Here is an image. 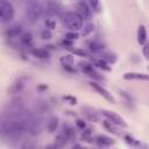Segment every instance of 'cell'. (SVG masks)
Wrapping results in <instances>:
<instances>
[{"label":"cell","instance_id":"cell-3","mask_svg":"<svg viewBox=\"0 0 149 149\" xmlns=\"http://www.w3.org/2000/svg\"><path fill=\"white\" fill-rule=\"evenodd\" d=\"M15 10L8 0H0V19L2 23H7L14 19Z\"/></svg>","mask_w":149,"mask_h":149},{"label":"cell","instance_id":"cell-40","mask_svg":"<svg viewBox=\"0 0 149 149\" xmlns=\"http://www.w3.org/2000/svg\"><path fill=\"white\" fill-rule=\"evenodd\" d=\"M81 1H84V0H81Z\"/></svg>","mask_w":149,"mask_h":149},{"label":"cell","instance_id":"cell-16","mask_svg":"<svg viewBox=\"0 0 149 149\" xmlns=\"http://www.w3.org/2000/svg\"><path fill=\"white\" fill-rule=\"evenodd\" d=\"M31 55L40 59H48L50 57V52L47 48H35L31 50Z\"/></svg>","mask_w":149,"mask_h":149},{"label":"cell","instance_id":"cell-18","mask_svg":"<svg viewBox=\"0 0 149 149\" xmlns=\"http://www.w3.org/2000/svg\"><path fill=\"white\" fill-rule=\"evenodd\" d=\"M61 133H63V134L66 136V139H68L69 141H74V140H76V132H74V129H73L71 126H69V125H64V126L62 127Z\"/></svg>","mask_w":149,"mask_h":149},{"label":"cell","instance_id":"cell-19","mask_svg":"<svg viewBox=\"0 0 149 149\" xmlns=\"http://www.w3.org/2000/svg\"><path fill=\"white\" fill-rule=\"evenodd\" d=\"M147 42V29L143 24H140L137 28V43L143 45Z\"/></svg>","mask_w":149,"mask_h":149},{"label":"cell","instance_id":"cell-12","mask_svg":"<svg viewBox=\"0 0 149 149\" xmlns=\"http://www.w3.org/2000/svg\"><path fill=\"white\" fill-rule=\"evenodd\" d=\"M22 34H23L22 33V27L20 24H13V26L8 27L5 30V36L7 38H14V37L21 36Z\"/></svg>","mask_w":149,"mask_h":149},{"label":"cell","instance_id":"cell-39","mask_svg":"<svg viewBox=\"0 0 149 149\" xmlns=\"http://www.w3.org/2000/svg\"><path fill=\"white\" fill-rule=\"evenodd\" d=\"M148 70H149V65H148Z\"/></svg>","mask_w":149,"mask_h":149},{"label":"cell","instance_id":"cell-35","mask_svg":"<svg viewBox=\"0 0 149 149\" xmlns=\"http://www.w3.org/2000/svg\"><path fill=\"white\" fill-rule=\"evenodd\" d=\"M142 54L147 61H149V42H146L142 48Z\"/></svg>","mask_w":149,"mask_h":149},{"label":"cell","instance_id":"cell-11","mask_svg":"<svg viewBox=\"0 0 149 149\" xmlns=\"http://www.w3.org/2000/svg\"><path fill=\"white\" fill-rule=\"evenodd\" d=\"M59 61H61V64H62V66L65 71L76 72V69H73V56L72 55L68 54L65 56H62Z\"/></svg>","mask_w":149,"mask_h":149},{"label":"cell","instance_id":"cell-34","mask_svg":"<svg viewBox=\"0 0 149 149\" xmlns=\"http://www.w3.org/2000/svg\"><path fill=\"white\" fill-rule=\"evenodd\" d=\"M41 37L43 38V40H50L51 37H52V34H51V30L50 29H43L42 31H41Z\"/></svg>","mask_w":149,"mask_h":149},{"label":"cell","instance_id":"cell-23","mask_svg":"<svg viewBox=\"0 0 149 149\" xmlns=\"http://www.w3.org/2000/svg\"><path fill=\"white\" fill-rule=\"evenodd\" d=\"M50 108H51V107H50L49 102L45 101V100H41V101H38V102L36 104V111H37V113H45V112H49Z\"/></svg>","mask_w":149,"mask_h":149},{"label":"cell","instance_id":"cell-14","mask_svg":"<svg viewBox=\"0 0 149 149\" xmlns=\"http://www.w3.org/2000/svg\"><path fill=\"white\" fill-rule=\"evenodd\" d=\"M27 77H20L19 79H16L15 80V83L12 85V87H10V92L12 93H20L22 90H23V87L26 86V83H27Z\"/></svg>","mask_w":149,"mask_h":149},{"label":"cell","instance_id":"cell-33","mask_svg":"<svg viewBox=\"0 0 149 149\" xmlns=\"http://www.w3.org/2000/svg\"><path fill=\"white\" fill-rule=\"evenodd\" d=\"M78 37H79V35H78L77 31H71V30H69V31L65 34V38H68V40H70V41H76Z\"/></svg>","mask_w":149,"mask_h":149},{"label":"cell","instance_id":"cell-30","mask_svg":"<svg viewBox=\"0 0 149 149\" xmlns=\"http://www.w3.org/2000/svg\"><path fill=\"white\" fill-rule=\"evenodd\" d=\"M119 93H120V95H121V97H122V98L125 99V101H126V102H127L128 105H130V106L133 105V102H134V100H133V98H132V95H130V94H129L128 92H126V91H120Z\"/></svg>","mask_w":149,"mask_h":149},{"label":"cell","instance_id":"cell-21","mask_svg":"<svg viewBox=\"0 0 149 149\" xmlns=\"http://www.w3.org/2000/svg\"><path fill=\"white\" fill-rule=\"evenodd\" d=\"M58 123H59L58 118H57V116H51V118L48 119V121H47V130H48L49 133L56 132L57 128H58Z\"/></svg>","mask_w":149,"mask_h":149},{"label":"cell","instance_id":"cell-10","mask_svg":"<svg viewBox=\"0 0 149 149\" xmlns=\"http://www.w3.org/2000/svg\"><path fill=\"white\" fill-rule=\"evenodd\" d=\"M81 113H83V115H84L88 121H91V122H98V121H99V114H98V112H97L94 108L90 107V106H84V107H81Z\"/></svg>","mask_w":149,"mask_h":149},{"label":"cell","instance_id":"cell-36","mask_svg":"<svg viewBox=\"0 0 149 149\" xmlns=\"http://www.w3.org/2000/svg\"><path fill=\"white\" fill-rule=\"evenodd\" d=\"M63 100H65L70 105H76L77 104V98L76 97H72V95H64L63 97Z\"/></svg>","mask_w":149,"mask_h":149},{"label":"cell","instance_id":"cell-37","mask_svg":"<svg viewBox=\"0 0 149 149\" xmlns=\"http://www.w3.org/2000/svg\"><path fill=\"white\" fill-rule=\"evenodd\" d=\"M76 126H77V128H79V129H85L86 128V122L84 121V120H81V119H78L77 121H76Z\"/></svg>","mask_w":149,"mask_h":149},{"label":"cell","instance_id":"cell-20","mask_svg":"<svg viewBox=\"0 0 149 149\" xmlns=\"http://www.w3.org/2000/svg\"><path fill=\"white\" fill-rule=\"evenodd\" d=\"M20 43L23 47H31L33 44V34L30 31H26L20 36Z\"/></svg>","mask_w":149,"mask_h":149},{"label":"cell","instance_id":"cell-27","mask_svg":"<svg viewBox=\"0 0 149 149\" xmlns=\"http://www.w3.org/2000/svg\"><path fill=\"white\" fill-rule=\"evenodd\" d=\"M90 8L94 12V13H99L101 10V3L100 0H87Z\"/></svg>","mask_w":149,"mask_h":149},{"label":"cell","instance_id":"cell-29","mask_svg":"<svg viewBox=\"0 0 149 149\" xmlns=\"http://www.w3.org/2000/svg\"><path fill=\"white\" fill-rule=\"evenodd\" d=\"M101 58H104L106 62L112 63V64L116 62V55H115V54H113V52H106V54H102Z\"/></svg>","mask_w":149,"mask_h":149},{"label":"cell","instance_id":"cell-25","mask_svg":"<svg viewBox=\"0 0 149 149\" xmlns=\"http://www.w3.org/2000/svg\"><path fill=\"white\" fill-rule=\"evenodd\" d=\"M93 140H94V139L92 137V130H91L90 128H85V129H83V133H81V135H80V141L92 143Z\"/></svg>","mask_w":149,"mask_h":149},{"label":"cell","instance_id":"cell-17","mask_svg":"<svg viewBox=\"0 0 149 149\" xmlns=\"http://www.w3.org/2000/svg\"><path fill=\"white\" fill-rule=\"evenodd\" d=\"M104 49H105L104 43H101V42L98 41V40H93V41L88 42V50H90L91 52L98 54V52H101Z\"/></svg>","mask_w":149,"mask_h":149},{"label":"cell","instance_id":"cell-9","mask_svg":"<svg viewBox=\"0 0 149 149\" xmlns=\"http://www.w3.org/2000/svg\"><path fill=\"white\" fill-rule=\"evenodd\" d=\"M94 144L99 148H107V147H111L115 143V141L109 137V136H106V135H97L93 140Z\"/></svg>","mask_w":149,"mask_h":149},{"label":"cell","instance_id":"cell-24","mask_svg":"<svg viewBox=\"0 0 149 149\" xmlns=\"http://www.w3.org/2000/svg\"><path fill=\"white\" fill-rule=\"evenodd\" d=\"M102 126H104V127H105V129H106V130H108L109 133L115 134V135H120V133L118 132V128H116L118 126H116V125H114L113 122H111L109 120H107V119H106V121H104V122H102Z\"/></svg>","mask_w":149,"mask_h":149},{"label":"cell","instance_id":"cell-2","mask_svg":"<svg viewBox=\"0 0 149 149\" xmlns=\"http://www.w3.org/2000/svg\"><path fill=\"white\" fill-rule=\"evenodd\" d=\"M45 13V8L37 1H30L27 3L26 7V17L30 22H36L38 21L43 14Z\"/></svg>","mask_w":149,"mask_h":149},{"label":"cell","instance_id":"cell-28","mask_svg":"<svg viewBox=\"0 0 149 149\" xmlns=\"http://www.w3.org/2000/svg\"><path fill=\"white\" fill-rule=\"evenodd\" d=\"M93 30H94V26H93V23H86V24L81 28L80 34H81L83 37H86V36H88L91 33H93Z\"/></svg>","mask_w":149,"mask_h":149},{"label":"cell","instance_id":"cell-31","mask_svg":"<svg viewBox=\"0 0 149 149\" xmlns=\"http://www.w3.org/2000/svg\"><path fill=\"white\" fill-rule=\"evenodd\" d=\"M44 26H45L47 29L52 30V29H55V27H56V22H55V20H54L52 17H47V19L44 20Z\"/></svg>","mask_w":149,"mask_h":149},{"label":"cell","instance_id":"cell-7","mask_svg":"<svg viewBox=\"0 0 149 149\" xmlns=\"http://www.w3.org/2000/svg\"><path fill=\"white\" fill-rule=\"evenodd\" d=\"M90 86L93 88V90H95L101 97H104L107 101H109V102H112V104H115V98L112 95V93H109L102 85H100V84H98L97 81H91L90 83Z\"/></svg>","mask_w":149,"mask_h":149},{"label":"cell","instance_id":"cell-22","mask_svg":"<svg viewBox=\"0 0 149 149\" xmlns=\"http://www.w3.org/2000/svg\"><path fill=\"white\" fill-rule=\"evenodd\" d=\"M70 141L66 139V136L63 134V133H59L58 135H56L55 137V144L58 147V148H62V147H65Z\"/></svg>","mask_w":149,"mask_h":149},{"label":"cell","instance_id":"cell-15","mask_svg":"<svg viewBox=\"0 0 149 149\" xmlns=\"http://www.w3.org/2000/svg\"><path fill=\"white\" fill-rule=\"evenodd\" d=\"M123 140H125V142H126L128 146H130V147H134V148H148L147 144L142 143L140 140L135 139V137L132 136V135H125V136H123Z\"/></svg>","mask_w":149,"mask_h":149},{"label":"cell","instance_id":"cell-1","mask_svg":"<svg viewBox=\"0 0 149 149\" xmlns=\"http://www.w3.org/2000/svg\"><path fill=\"white\" fill-rule=\"evenodd\" d=\"M61 23L64 28L71 30V31H78L83 28V19L81 16L74 12V10H69V12H64L61 16Z\"/></svg>","mask_w":149,"mask_h":149},{"label":"cell","instance_id":"cell-38","mask_svg":"<svg viewBox=\"0 0 149 149\" xmlns=\"http://www.w3.org/2000/svg\"><path fill=\"white\" fill-rule=\"evenodd\" d=\"M72 42H73V41H70V40L65 38V40L62 41V45H64V47H66V48H70V47H72Z\"/></svg>","mask_w":149,"mask_h":149},{"label":"cell","instance_id":"cell-4","mask_svg":"<svg viewBox=\"0 0 149 149\" xmlns=\"http://www.w3.org/2000/svg\"><path fill=\"white\" fill-rule=\"evenodd\" d=\"M63 6L57 0H49L45 6V14L48 17L61 16L63 14Z\"/></svg>","mask_w":149,"mask_h":149},{"label":"cell","instance_id":"cell-32","mask_svg":"<svg viewBox=\"0 0 149 149\" xmlns=\"http://www.w3.org/2000/svg\"><path fill=\"white\" fill-rule=\"evenodd\" d=\"M71 52L79 56V57H87V52L85 50H81V49H76V48H70Z\"/></svg>","mask_w":149,"mask_h":149},{"label":"cell","instance_id":"cell-13","mask_svg":"<svg viewBox=\"0 0 149 149\" xmlns=\"http://www.w3.org/2000/svg\"><path fill=\"white\" fill-rule=\"evenodd\" d=\"M122 77L125 80H149V74L143 72H126Z\"/></svg>","mask_w":149,"mask_h":149},{"label":"cell","instance_id":"cell-26","mask_svg":"<svg viewBox=\"0 0 149 149\" xmlns=\"http://www.w3.org/2000/svg\"><path fill=\"white\" fill-rule=\"evenodd\" d=\"M94 65L104 71H111V68L108 65V62H106L104 58H98V59H94Z\"/></svg>","mask_w":149,"mask_h":149},{"label":"cell","instance_id":"cell-8","mask_svg":"<svg viewBox=\"0 0 149 149\" xmlns=\"http://www.w3.org/2000/svg\"><path fill=\"white\" fill-rule=\"evenodd\" d=\"M76 12L81 16L83 20H85V21L91 20V16H92V9H91L90 6L86 5L84 1H79V2L77 3V10H76Z\"/></svg>","mask_w":149,"mask_h":149},{"label":"cell","instance_id":"cell-5","mask_svg":"<svg viewBox=\"0 0 149 149\" xmlns=\"http://www.w3.org/2000/svg\"><path fill=\"white\" fill-rule=\"evenodd\" d=\"M100 112H101V114H102L107 120H109L111 122H113V123L116 125L118 127H122V128H126V127H127V123H126V121L123 120V118H121L119 114L114 113L113 111H109V109H101Z\"/></svg>","mask_w":149,"mask_h":149},{"label":"cell","instance_id":"cell-6","mask_svg":"<svg viewBox=\"0 0 149 149\" xmlns=\"http://www.w3.org/2000/svg\"><path fill=\"white\" fill-rule=\"evenodd\" d=\"M78 66H79V69H80L84 73H86L88 77H92V78L95 79V80H104V77L100 76V74L94 70V66H93L91 63H88V62H80Z\"/></svg>","mask_w":149,"mask_h":149}]
</instances>
